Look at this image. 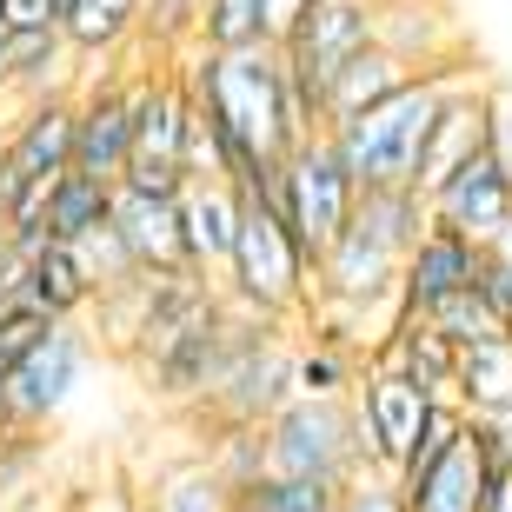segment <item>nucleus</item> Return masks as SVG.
<instances>
[{
    "instance_id": "nucleus-1",
    "label": "nucleus",
    "mask_w": 512,
    "mask_h": 512,
    "mask_svg": "<svg viewBox=\"0 0 512 512\" xmlns=\"http://www.w3.org/2000/svg\"><path fill=\"white\" fill-rule=\"evenodd\" d=\"M187 87L200 120L213 127L227 153V180L253 193L273 167L293 160L300 140H313L293 107V80H286L280 47H253V54H187Z\"/></svg>"
},
{
    "instance_id": "nucleus-24",
    "label": "nucleus",
    "mask_w": 512,
    "mask_h": 512,
    "mask_svg": "<svg viewBox=\"0 0 512 512\" xmlns=\"http://www.w3.org/2000/svg\"><path fill=\"white\" fill-rule=\"evenodd\" d=\"M426 320H433L439 333H446V340L459 346V353H466V346H486V340H512V326L499 320L493 306H486V293H479V280L466 286V293H453L446 306H433Z\"/></svg>"
},
{
    "instance_id": "nucleus-9",
    "label": "nucleus",
    "mask_w": 512,
    "mask_h": 512,
    "mask_svg": "<svg viewBox=\"0 0 512 512\" xmlns=\"http://www.w3.org/2000/svg\"><path fill=\"white\" fill-rule=\"evenodd\" d=\"M133 114H140V80H100L80 87V127H74V173L120 187L133 167Z\"/></svg>"
},
{
    "instance_id": "nucleus-20",
    "label": "nucleus",
    "mask_w": 512,
    "mask_h": 512,
    "mask_svg": "<svg viewBox=\"0 0 512 512\" xmlns=\"http://www.w3.org/2000/svg\"><path fill=\"white\" fill-rule=\"evenodd\" d=\"M253 47H273L266 0H207L200 7V54H253Z\"/></svg>"
},
{
    "instance_id": "nucleus-4",
    "label": "nucleus",
    "mask_w": 512,
    "mask_h": 512,
    "mask_svg": "<svg viewBox=\"0 0 512 512\" xmlns=\"http://www.w3.org/2000/svg\"><path fill=\"white\" fill-rule=\"evenodd\" d=\"M266 459H273V473H286V479L353 486V479L366 473L353 399H293L286 413L266 419Z\"/></svg>"
},
{
    "instance_id": "nucleus-3",
    "label": "nucleus",
    "mask_w": 512,
    "mask_h": 512,
    "mask_svg": "<svg viewBox=\"0 0 512 512\" xmlns=\"http://www.w3.org/2000/svg\"><path fill=\"white\" fill-rule=\"evenodd\" d=\"M227 286V306L247 313V320L280 326L293 313H313L320 286H313V260H306L300 233L286 227L280 207H266L260 193H247V220H240V247H233V266L220 273Z\"/></svg>"
},
{
    "instance_id": "nucleus-12",
    "label": "nucleus",
    "mask_w": 512,
    "mask_h": 512,
    "mask_svg": "<svg viewBox=\"0 0 512 512\" xmlns=\"http://www.w3.org/2000/svg\"><path fill=\"white\" fill-rule=\"evenodd\" d=\"M180 220H187L193 273H227L233 247H240V220H247V193L233 180H193L180 200Z\"/></svg>"
},
{
    "instance_id": "nucleus-32",
    "label": "nucleus",
    "mask_w": 512,
    "mask_h": 512,
    "mask_svg": "<svg viewBox=\"0 0 512 512\" xmlns=\"http://www.w3.org/2000/svg\"><path fill=\"white\" fill-rule=\"evenodd\" d=\"M0 133H7V127H0Z\"/></svg>"
},
{
    "instance_id": "nucleus-28",
    "label": "nucleus",
    "mask_w": 512,
    "mask_h": 512,
    "mask_svg": "<svg viewBox=\"0 0 512 512\" xmlns=\"http://www.w3.org/2000/svg\"><path fill=\"white\" fill-rule=\"evenodd\" d=\"M266 14H273V47H286L300 34V20L313 14V0H266Z\"/></svg>"
},
{
    "instance_id": "nucleus-17",
    "label": "nucleus",
    "mask_w": 512,
    "mask_h": 512,
    "mask_svg": "<svg viewBox=\"0 0 512 512\" xmlns=\"http://www.w3.org/2000/svg\"><path fill=\"white\" fill-rule=\"evenodd\" d=\"M133 34H147V0H67V14H60V40L80 60L120 54Z\"/></svg>"
},
{
    "instance_id": "nucleus-22",
    "label": "nucleus",
    "mask_w": 512,
    "mask_h": 512,
    "mask_svg": "<svg viewBox=\"0 0 512 512\" xmlns=\"http://www.w3.org/2000/svg\"><path fill=\"white\" fill-rule=\"evenodd\" d=\"M207 466L220 473V486H227L233 499L253 493L266 473H273V459H266V426H213V453Z\"/></svg>"
},
{
    "instance_id": "nucleus-13",
    "label": "nucleus",
    "mask_w": 512,
    "mask_h": 512,
    "mask_svg": "<svg viewBox=\"0 0 512 512\" xmlns=\"http://www.w3.org/2000/svg\"><path fill=\"white\" fill-rule=\"evenodd\" d=\"M486 133H493V87L466 80V87L446 100L439 127H433V147H426V167H419V193H433L439 180H453L466 160H479V153H486Z\"/></svg>"
},
{
    "instance_id": "nucleus-19",
    "label": "nucleus",
    "mask_w": 512,
    "mask_h": 512,
    "mask_svg": "<svg viewBox=\"0 0 512 512\" xmlns=\"http://www.w3.org/2000/svg\"><path fill=\"white\" fill-rule=\"evenodd\" d=\"M459 413L486 419V413H512V340H486L459 353Z\"/></svg>"
},
{
    "instance_id": "nucleus-15",
    "label": "nucleus",
    "mask_w": 512,
    "mask_h": 512,
    "mask_svg": "<svg viewBox=\"0 0 512 512\" xmlns=\"http://www.w3.org/2000/svg\"><path fill=\"white\" fill-rule=\"evenodd\" d=\"M20 280H27V293L40 300V313L54 326H74L80 306L100 300V286H94V273H87V260H80V247H60V240L20 253Z\"/></svg>"
},
{
    "instance_id": "nucleus-11",
    "label": "nucleus",
    "mask_w": 512,
    "mask_h": 512,
    "mask_svg": "<svg viewBox=\"0 0 512 512\" xmlns=\"http://www.w3.org/2000/svg\"><path fill=\"white\" fill-rule=\"evenodd\" d=\"M114 233H120V247L133 253V266H140L147 280L193 273L180 200H160V193H140V187H114Z\"/></svg>"
},
{
    "instance_id": "nucleus-26",
    "label": "nucleus",
    "mask_w": 512,
    "mask_h": 512,
    "mask_svg": "<svg viewBox=\"0 0 512 512\" xmlns=\"http://www.w3.org/2000/svg\"><path fill=\"white\" fill-rule=\"evenodd\" d=\"M340 512H406V493H399V479H386V473H360L346 486Z\"/></svg>"
},
{
    "instance_id": "nucleus-2",
    "label": "nucleus",
    "mask_w": 512,
    "mask_h": 512,
    "mask_svg": "<svg viewBox=\"0 0 512 512\" xmlns=\"http://www.w3.org/2000/svg\"><path fill=\"white\" fill-rule=\"evenodd\" d=\"M466 80H473V74H466L459 60H439V67H426L413 87H399L393 100H380V107L353 114L346 127H333V140H340V153H346V167H353V180H360V193L419 187V167H426L433 127H439L446 100H453Z\"/></svg>"
},
{
    "instance_id": "nucleus-14",
    "label": "nucleus",
    "mask_w": 512,
    "mask_h": 512,
    "mask_svg": "<svg viewBox=\"0 0 512 512\" xmlns=\"http://www.w3.org/2000/svg\"><path fill=\"white\" fill-rule=\"evenodd\" d=\"M479 260H486V247L433 227L419 240V253L406 260V313H433V306H446L453 293H466V286L479 280Z\"/></svg>"
},
{
    "instance_id": "nucleus-25",
    "label": "nucleus",
    "mask_w": 512,
    "mask_h": 512,
    "mask_svg": "<svg viewBox=\"0 0 512 512\" xmlns=\"http://www.w3.org/2000/svg\"><path fill=\"white\" fill-rule=\"evenodd\" d=\"M67 0H0V34H60Z\"/></svg>"
},
{
    "instance_id": "nucleus-10",
    "label": "nucleus",
    "mask_w": 512,
    "mask_h": 512,
    "mask_svg": "<svg viewBox=\"0 0 512 512\" xmlns=\"http://www.w3.org/2000/svg\"><path fill=\"white\" fill-rule=\"evenodd\" d=\"M426 200H433V227L459 233V240H473V247H499L512 233V180H506V167H499L493 153L466 160V167H459L453 180H439Z\"/></svg>"
},
{
    "instance_id": "nucleus-18",
    "label": "nucleus",
    "mask_w": 512,
    "mask_h": 512,
    "mask_svg": "<svg viewBox=\"0 0 512 512\" xmlns=\"http://www.w3.org/2000/svg\"><path fill=\"white\" fill-rule=\"evenodd\" d=\"M107 220H114V187H100L87 173H67V180H54L47 207H40V240L80 247V240H94Z\"/></svg>"
},
{
    "instance_id": "nucleus-29",
    "label": "nucleus",
    "mask_w": 512,
    "mask_h": 512,
    "mask_svg": "<svg viewBox=\"0 0 512 512\" xmlns=\"http://www.w3.org/2000/svg\"><path fill=\"white\" fill-rule=\"evenodd\" d=\"M0 100H14V40L0 34Z\"/></svg>"
},
{
    "instance_id": "nucleus-16",
    "label": "nucleus",
    "mask_w": 512,
    "mask_h": 512,
    "mask_svg": "<svg viewBox=\"0 0 512 512\" xmlns=\"http://www.w3.org/2000/svg\"><path fill=\"white\" fill-rule=\"evenodd\" d=\"M419 80V67L413 60H399L393 47H366V54H353L340 67V80H333V94H326V133L333 127H346L353 114H366V107H380V100H393L399 87H413Z\"/></svg>"
},
{
    "instance_id": "nucleus-30",
    "label": "nucleus",
    "mask_w": 512,
    "mask_h": 512,
    "mask_svg": "<svg viewBox=\"0 0 512 512\" xmlns=\"http://www.w3.org/2000/svg\"><path fill=\"white\" fill-rule=\"evenodd\" d=\"M486 512H512V473L499 479V493H493V506H486Z\"/></svg>"
},
{
    "instance_id": "nucleus-21",
    "label": "nucleus",
    "mask_w": 512,
    "mask_h": 512,
    "mask_svg": "<svg viewBox=\"0 0 512 512\" xmlns=\"http://www.w3.org/2000/svg\"><path fill=\"white\" fill-rule=\"evenodd\" d=\"M147 512H233V493L207 459H180L147 486Z\"/></svg>"
},
{
    "instance_id": "nucleus-5",
    "label": "nucleus",
    "mask_w": 512,
    "mask_h": 512,
    "mask_svg": "<svg viewBox=\"0 0 512 512\" xmlns=\"http://www.w3.org/2000/svg\"><path fill=\"white\" fill-rule=\"evenodd\" d=\"M353 207H360V180H353V167H346V153L333 133H313V140H300L293 147V160H286V227L300 233L306 260L320 266L326 253H333V240H340L346 227H353Z\"/></svg>"
},
{
    "instance_id": "nucleus-7",
    "label": "nucleus",
    "mask_w": 512,
    "mask_h": 512,
    "mask_svg": "<svg viewBox=\"0 0 512 512\" xmlns=\"http://www.w3.org/2000/svg\"><path fill=\"white\" fill-rule=\"evenodd\" d=\"M80 373H87V333L80 326H47L0 380V419L7 426H47V419L74 399Z\"/></svg>"
},
{
    "instance_id": "nucleus-27",
    "label": "nucleus",
    "mask_w": 512,
    "mask_h": 512,
    "mask_svg": "<svg viewBox=\"0 0 512 512\" xmlns=\"http://www.w3.org/2000/svg\"><path fill=\"white\" fill-rule=\"evenodd\" d=\"M486 153H493L499 167H506V180H512V94H499V87H493V133H486Z\"/></svg>"
},
{
    "instance_id": "nucleus-6",
    "label": "nucleus",
    "mask_w": 512,
    "mask_h": 512,
    "mask_svg": "<svg viewBox=\"0 0 512 512\" xmlns=\"http://www.w3.org/2000/svg\"><path fill=\"white\" fill-rule=\"evenodd\" d=\"M439 413V393L413 373H393V366H366L360 393H353V426H360V459L366 473L399 479L413 466L419 439Z\"/></svg>"
},
{
    "instance_id": "nucleus-23",
    "label": "nucleus",
    "mask_w": 512,
    "mask_h": 512,
    "mask_svg": "<svg viewBox=\"0 0 512 512\" xmlns=\"http://www.w3.org/2000/svg\"><path fill=\"white\" fill-rule=\"evenodd\" d=\"M346 486H326V479H286V473H266L253 493L233 499V512H340Z\"/></svg>"
},
{
    "instance_id": "nucleus-31",
    "label": "nucleus",
    "mask_w": 512,
    "mask_h": 512,
    "mask_svg": "<svg viewBox=\"0 0 512 512\" xmlns=\"http://www.w3.org/2000/svg\"><path fill=\"white\" fill-rule=\"evenodd\" d=\"M200 7H207V0H200Z\"/></svg>"
},
{
    "instance_id": "nucleus-8",
    "label": "nucleus",
    "mask_w": 512,
    "mask_h": 512,
    "mask_svg": "<svg viewBox=\"0 0 512 512\" xmlns=\"http://www.w3.org/2000/svg\"><path fill=\"white\" fill-rule=\"evenodd\" d=\"M506 473H512V466L486 446V433L466 426V439H459L453 453H439L433 466L406 473V479H399V493H406V512H486Z\"/></svg>"
}]
</instances>
